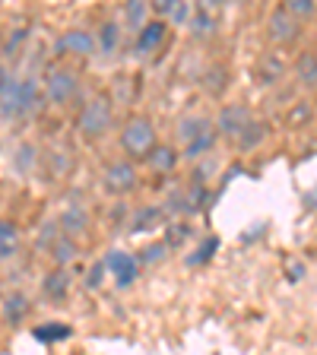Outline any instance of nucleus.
<instances>
[{
    "mask_svg": "<svg viewBox=\"0 0 317 355\" xmlns=\"http://www.w3.org/2000/svg\"><path fill=\"white\" fill-rule=\"evenodd\" d=\"M251 121H254V114H251L248 105L229 102V105H222L219 114H216V130H219V137H225V140L235 143V137L251 124Z\"/></svg>",
    "mask_w": 317,
    "mask_h": 355,
    "instance_id": "nucleus-11",
    "label": "nucleus"
},
{
    "mask_svg": "<svg viewBox=\"0 0 317 355\" xmlns=\"http://www.w3.org/2000/svg\"><path fill=\"white\" fill-rule=\"evenodd\" d=\"M302 26L305 22L280 3V7H273L270 16H266V38H270L276 48H289V44H295L298 38H302Z\"/></svg>",
    "mask_w": 317,
    "mask_h": 355,
    "instance_id": "nucleus-7",
    "label": "nucleus"
},
{
    "mask_svg": "<svg viewBox=\"0 0 317 355\" xmlns=\"http://www.w3.org/2000/svg\"><path fill=\"white\" fill-rule=\"evenodd\" d=\"M105 276H108V266H105V260H96V263L86 270V279H83V286H86L89 292H96V288H102Z\"/></svg>",
    "mask_w": 317,
    "mask_h": 355,
    "instance_id": "nucleus-29",
    "label": "nucleus"
},
{
    "mask_svg": "<svg viewBox=\"0 0 317 355\" xmlns=\"http://www.w3.org/2000/svg\"><path fill=\"white\" fill-rule=\"evenodd\" d=\"M124 22L121 19H105L96 32V42H98V54L102 58H111V54H118V48L124 44Z\"/></svg>",
    "mask_w": 317,
    "mask_h": 355,
    "instance_id": "nucleus-15",
    "label": "nucleus"
},
{
    "mask_svg": "<svg viewBox=\"0 0 317 355\" xmlns=\"http://www.w3.org/2000/svg\"><path fill=\"white\" fill-rule=\"evenodd\" d=\"M219 130H216V118L207 114H187L178 121V146L185 159H203L213 153Z\"/></svg>",
    "mask_w": 317,
    "mask_h": 355,
    "instance_id": "nucleus-1",
    "label": "nucleus"
},
{
    "mask_svg": "<svg viewBox=\"0 0 317 355\" xmlns=\"http://www.w3.org/2000/svg\"><path fill=\"white\" fill-rule=\"evenodd\" d=\"M54 51L64 60H89L98 54V42L89 29H64L54 42Z\"/></svg>",
    "mask_w": 317,
    "mask_h": 355,
    "instance_id": "nucleus-8",
    "label": "nucleus"
},
{
    "mask_svg": "<svg viewBox=\"0 0 317 355\" xmlns=\"http://www.w3.org/2000/svg\"><path fill=\"white\" fill-rule=\"evenodd\" d=\"M308 121H311V105H308V102H298L295 108L286 114V124H289V127H305Z\"/></svg>",
    "mask_w": 317,
    "mask_h": 355,
    "instance_id": "nucleus-33",
    "label": "nucleus"
},
{
    "mask_svg": "<svg viewBox=\"0 0 317 355\" xmlns=\"http://www.w3.org/2000/svg\"><path fill=\"white\" fill-rule=\"evenodd\" d=\"M185 155H181V149L178 146H169V143H159V146L153 149V153L143 159V165H146L153 175H159V178H169V175H175L178 171V162H181Z\"/></svg>",
    "mask_w": 317,
    "mask_h": 355,
    "instance_id": "nucleus-12",
    "label": "nucleus"
},
{
    "mask_svg": "<svg viewBox=\"0 0 317 355\" xmlns=\"http://www.w3.org/2000/svg\"><path fill=\"white\" fill-rule=\"evenodd\" d=\"M264 140H266V124L254 118L251 124H248V127H244V130L235 137V146H238V153H254V149L264 146Z\"/></svg>",
    "mask_w": 317,
    "mask_h": 355,
    "instance_id": "nucleus-21",
    "label": "nucleus"
},
{
    "mask_svg": "<svg viewBox=\"0 0 317 355\" xmlns=\"http://www.w3.org/2000/svg\"><path fill=\"white\" fill-rule=\"evenodd\" d=\"M216 248H219V238H216V235H209L207 241H203V244H200V248H197V254H194V257H187V263H191V266L209 263V260H213V254H216Z\"/></svg>",
    "mask_w": 317,
    "mask_h": 355,
    "instance_id": "nucleus-30",
    "label": "nucleus"
},
{
    "mask_svg": "<svg viewBox=\"0 0 317 355\" xmlns=\"http://www.w3.org/2000/svg\"><path fill=\"white\" fill-rule=\"evenodd\" d=\"M282 7H286L289 13H295L302 22L317 16V0H282Z\"/></svg>",
    "mask_w": 317,
    "mask_h": 355,
    "instance_id": "nucleus-28",
    "label": "nucleus"
},
{
    "mask_svg": "<svg viewBox=\"0 0 317 355\" xmlns=\"http://www.w3.org/2000/svg\"><path fill=\"white\" fill-rule=\"evenodd\" d=\"M286 73V60L280 54H264V58L254 64V83L257 86H276Z\"/></svg>",
    "mask_w": 317,
    "mask_h": 355,
    "instance_id": "nucleus-18",
    "label": "nucleus"
},
{
    "mask_svg": "<svg viewBox=\"0 0 317 355\" xmlns=\"http://www.w3.org/2000/svg\"><path fill=\"white\" fill-rule=\"evenodd\" d=\"M44 102V89L38 80H13L10 89L0 98V121H29Z\"/></svg>",
    "mask_w": 317,
    "mask_h": 355,
    "instance_id": "nucleus-2",
    "label": "nucleus"
},
{
    "mask_svg": "<svg viewBox=\"0 0 317 355\" xmlns=\"http://www.w3.org/2000/svg\"><path fill=\"white\" fill-rule=\"evenodd\" d=\"M191 13H194L191 0H178L175 7L169 10V16H165V19H169L171 26H187V22H191Z\"/></svg>",
    "mask_w": 317,
    "mask_h": 355,
    "instance_id": "nucleus-31",
    "label": "nucleus"
},
{
    "mask_svg": "<svg viewBox=\"0 0 317 355\" xmlns=\"http://www.w3.org/2000/svg\"><path fill=\"white\" fill-rule=\"evenodd\" d=\"M26 38H29V26H19V29H13V32H10V38H7V48H3V51L16 54V51H19V44L26 42Z\"/></svg>",
    "mask_w": 317,
    "mask_h": 355,
    "instance_id": "nucleus-34",
    "label": "nucleus"
},
{
    "mask_svg": "<svg viewBox=\"0 0 317 355\" xmlns=\"http://www.w3.org/2000/svg\"><path fill=\"white\" fill-rule=\"evenodd\" d=\"M42 89H44V102L54 105V108H70L76 105L83 92V80L74 67L67 64H48L42 76Z\"/></svg>",
    "mask_w": 317,
    "mask_h": 355,
    "instance_id": "nucleus-3",
    "label": "nucleus"
},
{
    "mask_svg": "<svg viewBox=\"0 0 317 355\" xmlns=\"http://www.w3.org/2000/svg\"><path fill=\"white\" fill-rule=\"evenodd\" d=\"M114 127V102L108 96H92L76 111V133L86 143H98Z\"/></svg>",
    "mask_w": 317,
    "mask_h": 355,
    "instance_id": "nucleus-4",
    "label": "nucleus"
},
{
    "mask_svg": "<svg viewBox=\"0 0 317 355\" xmlns=\"http://www.w3.org/2000/svg\"><path fill=\"white\" fill-rule=\"evenodd\" d=\"M102 191L111 193V197H127V193L137 191L140 184V175H137V162L121 155V159H111L108 165L102 168Z\"/></svg>",
    "mask_w": 317,
    "mask_h": 355,
    "instance_id": "nucleus-6",
    "label": "nucleus"
},
{
    "mask_svg": "<svg viewBox=\"0 0 317 355\" xmlns=\"http://www.w3.org/2000/svg\"><path fill=\"white\" fill-rule=\"evenodd\" d=\"M187 235H191V225H187V222H171L169 225V232H165V241L171 244V248H181V244L187 241Z\"/></svg>",
    "mask_w": 317,
    "mask_h": 355,
    "instance_id": "nucleus-32",
    "label": "nucleus"
},
{
    "mask_svg": "<svg viewBox=\"0 0 317 355\" xmlns=\"http://www.w3.org/2000/svg\"><path fill=\"white\" fill-rule=\"evenodd\" d=\"M169 251H171V244L165 241V238H159V241H153V244H146V248H140V263L143 266H159L165 257H169Z\"/></svg>",
    "mask_w": 317,
    "mask_h": 355,
    "instance_id": "nucleus-26",
    "label": "nucleus"
},
{
    "mask_svg": "<svg viewBox=\"0 0 317 355\" xmlns=\"http://www.w3.org/2000/svg\"><path fill=\"white\" fill-rule=\"evenodd\" d=\"M70 288H74V279H70V266H54V270H48V273H44L42 295L48 298V302H54V304L67 302Z\"/></svg>",
    "mask_w": 317,
    "mask_h": 355,
    "instance_id": "nucleus-13",
    "label": "nucleus"
},
{
    "mask_svg": "<svg viewBox=\"0 0 317 355\" xmlns=\"http://www.w3.org/2000/svg\"><path fill=\"white\" fill-rule=\"evenodd\" d=\"M29 311H32V304L22 292H10V295L0 302V318H3L7 327H22L26 318H29Z\"/></svg>",
    "mask_w": 317,
    "mask_h": 355,
    "instance_id": "nucleus-16",
    "label": "nucleus"
},
{
    "mask_svg": "<svg viewBox=\"0 0 317 355\" xmlns=\"http://www.w3.org/2000/svg\"><path fill=\"white\" fill-rule=\"evenodd\" d=\"M48 257H51L54 266H70L76 263V257H80V241H76L74 235H60L58 241L51 244V251H48Z\"/></svg>",
    "mask_w": 317,
    "mask_h": 355,
    "instance_id": "nucleus-20",
    "label": "nucleus"
},
{
    "mask_svg": "<svg viewBox=\"0 0 317 355\" xmlns=\"http://www.w3.org/2000/svg\"><path fill=\"white\" fill-rule=\"evenodd\" d=\"M58 222H60V229H64L67 235L83 238L89 232V225H92V216H89V209L83 207V203H67V207L60 209Z\"/></svg>",
    "mask_w": 317,
    "mask_h": 355,
    "instance_id": "nucleus-14",
    "label": "nucleus"
},
{
    "mask_svg": "<svg viewBox=\"0 0 317 355\" xmlns=\"http://www.w3.org/2000/svg\"><path fill=\"white\" fill-rule=\"evenodd\" d=\"M60 235H64V229H60V222H58V219L42 222V229H38V235H35V248H38L42 254H48V251H51V244L58 241Z\"/></svg>",
    "mask_w": 317,
    "mask_h": 355,
    "instance_id": "nucleus-27",
    "label": "nucleus"
},
{
    "mask_svg": "<svg viewBox=\"0 0 317 355\" xmlns=\"http://www.w3.org/2000/svg\"><path fill=\"white\" fill-rule=\"evenodd\" d=\"M187 29H191L197 38H209L216 29H219V22H216V13H209V10H203V7H197V3H194V13H191Z\"/></svg>",
    "mask_w": 317,
    "mask_h": 355,
    "instance_id": "nucleus-24",
    "label": "nucleus"
},
{
    "mask_svg": "<svg viewBox=\"0 0 317 355\" xmlns=\"http://www.w3.org/2000/svg\"><path fill=\"white\" fill-rule=\"evenodd\" d=\"M153 19V3L149 0H124V10H121V22H124V29L130 32H140L146 22Z\"/></svg>",
    "mask_w": 317,
    "mask_h": 355,
    "instance_id": "nucleus-17",
    "label": "nucleus"
},
{
    "mask_svg": "<svg viewBox=\"0 0 317 355\" xmlns=\"http://www.w3.org/2000/svg\"><path fill=\"white\" fill-rule=\"evenodd\" d=\"M118 143H121V153H124L127 159L143 162V159L159 146V133H155L153 118H146V114H133V118H127V124L121 127Z\"/></svg>",
    "mask_w": 317,
    "mask_h": 355,
    "instance_id": "nucleus-5",
    "label": "nucleus"
},
{
    "mask_svg": "<svg viewBox=\"0 0 317 355\" xmlns=\"http://www.w3.org/2000/svg\"><path fill=\"white\" fill-rule=\"evenodd\" d=\"M153 3V13H159V16H169V10L175 7L178 0H149Z\"/></svg>",
    "mask_w": 317,
    "mask_h": 355,
    "instance_id": "nucleus-37",
    "label": "nucleus"
},
{
    "mask_svg": "<svg viewBox=\"0 0 317 355\" xmlns=\"http://www.w3.org/2000/svg\"><path fill=\"white\" fill-rule=\"evenodd\" d=\"M169 26L171 22L165 19V16H153L140 32H133V54H137L140 60H149L153 54L162 51L165 38H169Z\"/></svg>",
    "mask_w": 317,
    "mask_h": 355,
    "instance_id": "nucleus-9",
    "label": "nucleus"
},
{
    "mask_svg": "<svg viewBox=\"0 0 317 355\" xmlns=\"http://www.w3.org/2000/svg\"><path fill=\"white\" fill-rule=\"evenodd\" d=\"M105 266H108V276H114V286L118 288H130L143 270L140 257L133 251H121V248L105 254Z\"/></svg>",
    "mask_w": 317,
    "mask_h": 355,
    "instance_id": "nucleus-10",
    "label": "nucleus"
},
{
    "mask_svg": "<svg viewBox=\"0 0 317 355\" xmlns=\"http://www.w3.org/2000/svg\"><path fill=\"white\" fill-rule=\"evenodd\" d=\"M305 209H308V213H314V209H317V187L305 193Z\"/></svg>",
    "mask_w": 317,
    "mask_h": 355,
    "instance_id": "nucleus-38",
    "label": "nucleus"
},
{
    "mask_svg": "<svg viewBox=\"0 0 317 355\" xmlns=\"http://www.w3.org/2000/svg\"><path fill=\"white\" fill-rule=\"evenodd\" d=\"M35 162V146H29V143H26V146H19V153H16V168H26V165H32Z\"/></svg>",
    "mask_w": 317,
    "mask_h": 355,
    "instance_id": "nucleus-35",
    "label": "nucleus"
},
{
    "mask_svg": "<svg viewBox=\"0 0 317 355\" xmlns=\"http://www.w3.org/2000/svg\"><path fill=\"white\" fill-rule=\"evenodd\" d=\"M165 222V209L162 207H140L130 216V232H153Z\"/></svg>",
    "mask_w": 317,
    "mask_h": 355,
    "instance_id": "nucleus-22",
    "label": "nucleus"
},
{
    "mask_svg": "<svg viewBox=\"0 0 317 355\" xmlns=\"http://www.w3.org/2000/svg\"><path fill=\"white\" fill-rule=\"evenodd\" d=\"M19 254V229L10 219H0V263H7Z\"/></svg>",
    "mask_w": 317,
    "mask_h": 355,
    "instance_id": "nucleus-23",
    "label": "nucleus"
},
{
    "mask_svg": "<svg viewBox=\"0 0 317 355\" xmlns=\"http://www.w3.org/2000/svg\"><path fill=\"white\" fill-rule=\"evenodd\" d=\"M292 76L302 89H317V54L314 51H302L292 60Z\"/></svg>",
    "mask_w": 317,
    "mask_h": 355,
    "instance_id": "nucleus-19",
    "label": "nucleus"
},
{
    "mask_svg": "<svg viewBox=\"0 0 317 355\" xmlns=\"http://www.w3.org/2000/svg\"><path fill=\"white\" fill-rule=\"evenodd\" d=\"M74 336V327L70 324H64V320H48V324H42V327H35V340L38 343H64V340H70Z\"/></svg>",
    "mask_w": 317,
    "mask_h": 355,
    "instance_id": "nucleus-25",
    "label": "nucleus"
},
{
    "mask_svg": "<svg viewBox=\"0 0 317 355\" xmlns=\"http://www.w3.org/2000/svg\"><path fill=\"white\" fill-rule=\"evenodd\" d=\"M10 83H13V73H10V67L0 60V98H3V92L10 89Z\"/></svg>",
    "mask_w": 317,
    "mask_h": 355,
    "instance_id": "nucleus-36",
    "label": "nucleus"
}]
</instances>
